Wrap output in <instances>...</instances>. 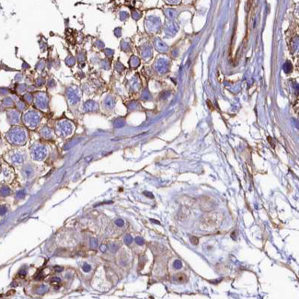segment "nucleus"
I'll use <instances>...</instances> for the list:
<instances>
[{"instance_id":"obj_1","label":"nucleus","mask_w":299,"mask_h":299,"mask_svg":"<svg viewBox=\"0 0 299 299\" xmlns=\"http://www.w3.org/2000/svg\"><path fill=\"white\" fill-rule=\"evenodd\" d=\"M6 138L9 144L17 146H24L28 140L27 131L20 126L12 127L6 135Z\"/></svg>"},{"instance_id":"obj_17","label":"nucleus","mask_w":299,"mask_h":299,"mask_svg":"<svg viewBox=\"0 0 299 299\" xmlns=\"http://www.w3.org/2000/svg\"><path fill=\"white\" fill-rule=\"evenodd\" d=\"M16 106H17V109H18L19 111L24 110L25 109H26V103H25L24 101H21V100H19V101L17 102Z\"/></svg>"},{"instance_id":"obj_25","label":"nucleus","mask_w":299,"mask_h":299,"mask_svg":"<svg viewBox=\"0 0 299 299\" xmlns=\"http://www.w3.org/2000/svg\"><path fill=\"white\" fill-rule=\"evenodd\" d=\"M52 66V61L50 59V60H47L46 61V67L48 69H51Z\"/></svg>"},{"instance_id":"obj_3","label":"nucleus","mask_w":299,"mask_h":299,"mask_svg":"<svg viewBox=\"0 0 299 299\" xmlns=\"http://www.w3.org/2000/svg\"><path fill=\"white\" fill-rule=\"evenodd\" d=\"M74 131V125L67 120H62L58 122L55 127V132L61 137H67L71 135Z\"/></svg>"},{"instance_id":"obj_26","label":"nucleus","mask_w":299,"mask_h":299,"mask_svg":"<svg viewBox=\"0 0 299 299\" xmlns=\"http://www.w3.org/2000/svg\"><path fill=\"white\" fill-rule=\"evenodd\" d=\"M30 65H29V64H27L26 63V62H23V64H22V69H23V70H27V69H29L30 68Z\"/></svg>"},{"instance_id":"obj_5","label":"nucleus","mask_w":299,"mask_h":299,"mask_svg":"<svg viewBox=\"0 0 299 299\" xmlns=\"http://www.w3.org/2000/svg\"><path fill=\"white\" fill-rule=\"evenodd\" d=\"M34 105L37 109L41 110H46L49 104V97L45 92H37L33 98Z\"/></svg>"},{"instance_id":"obj_2","label":"nucleus","mask_w":299,"mask_h":299,"mask_svg":"<svg viewBox=\"0 0 299 299\" xmlns=\"http://www.w3.org/2000/svg\"><path fill=\"white\" fill-rule=\"evenodd\" d=\"M23 124L30 129H35L41 122V114L36 110H28L22 116Z\"/></svg>"},{"instance_id":"obj_9","label":"nucleus","mask_w":299,"mask_h":299,"mask_svg":"<svg viewBox=\"0 0 299 299\" xmlns=\"http://www.w3.org/2000/svg\"><path fill=\"white\" fill-rule=\"evenodd\" d=\"M33 173H34V168L31 165L28 164L26 166H24V167L22 168V175L23 177L26 178H30L33 176Z\"/></svg>"},{"instance_id":"obj_28","label":"nucleus","mask_w":299,"mask_h":299,"mask_svg":"<svg viewBox=\"0 0 299 299\" xmlns=\"http://www.w3.org/2000/svg\"><path fill=\"white\" fill-rule=\"evenodd\" d=\"M24 195H25V192H23V191H20L19 192H18V194H17V197L22 198V197H24Z\"/></svg>"},{"instance_id":"obj_19","label":"nucleus","mask_w":299,"mask_h":299,"mask_svg":"<svg viewBox=\"0 0 299 299\" xmlns=\"http://www.w3.org/2000/svg\"><path fill=\"white\" fill-rule=\"evenodd\" d=\"M28 88V86L26 85V84H19V85H18V87H17V90L19 91V93H23V92H25V91L27 90Z\"/></svg>"},{"instance_id":"obj_13","label":"nucleus","mask_w":299,"mask_h":299,"mask_svg":"<svg viewBox=\"0 0 299 299\" xmlns=\"http://www.w3.org/2000/svg\"><path fill=\"white\" fill-rule=\"evenodd\" d=\"M75 63H76V59H75L74 56H72V55H68L67 57H66V65L67 66H74Z\"/></svg>"},{"instance_id":"obj_12","label":"nucleus","mask_w":299,"mask_h":299,"mask_svg":"<svg viewBox=\"0 0 299 299\" xmlns=\"http://www.w3.org/2000/svg\"><path fill=\"white\" fill-rule=\"evenodd\" d=\"M2 103L5 107H8V108L12 107V106L14 105L13 99H12V98H10V97H6L5 99L2 100Z\"/></svg>"},{"instance_id":"obj_20","label":"nucleus","mask_w":299,"mask_h":299,"mask_svg":"<svg viewBox=\"0 0 299 299\" xmlns=\"http://www.w3.org/2000/svg\"><path fill=\"white\" fill-rule=\"evenodd\" d=\"M23 78H24V76H23L22 73H18L15 76V81H17V82H21Z\"/></svg>"},{"instance_id":"obj_8","label":"nucleus","mask_w":299,"mask_h":299,"mask_svg":"<svg viewBox=\"0 0 299 299\" xmlns=\"http://www.w3.org/2000/svg\"><path fill=\"white\" fill-rule=\"evenodd\" d=\"M8 121L11 125H17L20 122V113L17 110H9L7 112Z\"/></svg>"},{"instance_id":"obj_4","label":"nucleus","mask_w":299,"mask_h":299,"mask_svg":"<svg viewBox=\"0 0 299 299\" xmlns=\"http://www.w3.org/2000/svg\"><path fill=\"white\" fill-rule=\"evenodd\" d=\"M47 147L41 144H36L30 148V156L31 158L35 161H41L47 156Z\"/></svg>"},{"instance_id":"obj_10","label":"nucleus","mask_w":299,"mask_h":299,"mask_svg":"<svg viewBox=\"0 0 299 299\" xmlns=\"http://www.w3.org/2000/svg\"><path fill=\"white\" fill-rule=\"evenodd\" d=\"M41 135L43 138H45V139H52V136H53V133H52L51 128L44 126L41 130Z\"/></svg>"},{"instance_id":"obj_23","label":"nucleus","mask_w":299,"mask_h":299,"mask_svg":"<svg viewBox=\"0 0 299 299\" xmlns=\"http://www.w3.org/2000/svg\"><path fill=\"white\" fill-rule=\"evenodd\" d=\"M7 213V207L6 206H0V215H4Z\"/></svg>"},{"instance_id":"obj_30","label":"nucleus","mask_w":299,"mask_h":299,"mask_svg":"<svg viewBox=\"0 0 299 299\" xmlns=\"http://www.w3.org/2000/svg\"><path fill=\"white\" fill-rule=\"evenodd\" d=\"M89 269H90V268H89L88 265H85V266L83 267V270H84L85 272H88V271H89Z\"/></svg>"},{"instance_id":"obj_7","label":"nucleus","mask_w":299,"mask_h":299,"mask_svg":"<svg viewBox=\"0 0 299 299\" xmlns=\"http://www.w3.org/2000/svg\"><path fill=\"white\" fill-rule=\"evenodd\" d=\"M9 159L12 164L21 165L25 161V154L22 151H13L9 154Z\"/></svg>"},{"instance_id":"obj_15","label":"nucleus","mask_w":299,"mask_h":299,"mask_svg":"<svg viewBox=\"0 0 299 299\" xmlns=\"http://www.w3.org/2000/svg\"><path fill=\"white\" fill-rule=\"evenodd\" d=\"M10 193V189L8 186H3L0 188V194L2 196H8Z\"/></svg>"},{"instance_id":"obj_31","label":"nucleus","mask_w":299,"mask_h":299,"mask_svg":"<svg viewBox=\"0 0 299 299\" xmlns=\"http://www.w3.org/2000/svg\"><path fill=\"white\" fill-rule=\"evenodd\" d=\"M55 271H56V272H62V271H63V268H61V267H56V268H55Z\"/></svg>"},{"instance_id":"obj_27","label":"nucleus","mask_w":299,"mask_h":299,"mask_svg":"<svg viewBox=\"0 0 299 299\" xmlns=\"http://www.w3.org/2000/svg\"><path fill=\"white\" fill-rule=\"evenodd\" d=\"M51 283H60V279H59V278H52V281H51Z\"/></svg>"},{"instance_id":"obj_16","label":"nucleus","mask_w":299,"mask_h":299,"mask_svg":"<svg viewBox=\"0 0 299 299\" xmlns=\"http://www.w3.org/2000/svg\"><path fill=\"white\" fill-rule=\"evenodd\" d=\"M45 84V79L42 77H39L36 78L35 80V85L36 87H42Z\"/></svg>"},{"instance_id":"obj_22","label":"nucleus","mask_w":299,"mask_h":299,"mask_svg":"<svg viewBox=\"0 0 299 299\" xmlns=\"http://www.w3.org/2000/svg\"><path fill=\"white\" fill-rule=\"evenodd\" d=\"M9 93V89L7 88H0V94L3 95V96H6Z\"/></svg>"},{"instance_id":"obj_24","label":"nucleus","mask_w":299,"mask_h":299,"mask_svg":"<svg viewBox=\"0 0 299 299\" xmlns=\"http://www.w3.org/2000/svg\"><path fill=\"white\" fill-rule=\"evenodd\" d=\"M54 86H55V81L53 79H50L48 81V87L49 88H53Z\"/></svg>"},{"instance_id":"obj_21","label":"nucleus","mask_w":299,"mask_h":299,"mask_svg":"<svg viewBox=\"0 0 299 299\" xmlns=\"http://www.w3.org/2000/svg\"><path fill=\"white\" fill-rule=\"evenodd\" d=\"M40 48H41V52H44V51L46 50V48H47L46 42H45V41H40Z\"/></svg>"},{"instance_id":"obj_18","label":"nucleus","mask_w":299,"mask_h":299,"mask_svg":"<svg viewBox=\"0 0 299 299\" xmlns=\"http://www.w3.org/2000/svg\"><path fill=\"white\" fill-rule=\"evenodd\" d=\"M186 280L187 277L184 273H180L176 276V281H178V283H184V282H186Z\"/></svg>"},{"instance_id":"obj_14","label":"nucleus","mask_w":299,"mask_h":299,"mask_svg":"<svg viewBox=\"0 0 299 299\" xmlns=\"http://www.w3.org/2000/svg\"><path fill=\"white\" fill-rule=\"evenodd\" d=\"M33 98H34V96H33L32 94L30 93V92H27V93L24 94V96H23V99H24V101L27 102V103H31V102L33 101Z\"/></svg>"},{"instance_id":"obj_6","label":"nucleus","mask_w":299,"mask_h":299,"mask_svg":"<svg viewBox=\"0 0 299 299\" xmlns=\"http://www.w3.org/2000/svg\"><path fill=\"white\" fill-rule=\"evenodd\" d=\"M66 99H67V101H68V103L70 105L77 104L80 99L78 89L76 87H74V86H71V87L66 88Z\"/></svg>"},{"instance_id":"obj_11","label":"nucleus","mask_w":299,"mask_h":299,"mask_svg":"<svg viewBox=\"0 0 299 299\" xmlns=\"http://www.w3.org/2000/svg\"><path fill=\"white\" fill-rule=\"evenodd\" d=\"M45 67H46V62H45L43 59H41V60L39 61L35 66V69L38 72H42L44 69H45Z\"/></svg>"},{"instance_id":"obj_29","label":"nucleus","mask_w":299,"mask_h":299,"mask_svg":"<svg viewBox=\"0 0 299 299\" xmlns=\"http://www.w3.org/2000/svg\"><path fill=\"white\" fill-rule=\"evenodd\" d=\"M47 291V287H45V286H41V288H40V292H41V294H43L44 292Z\"/></svg>"}]
</instances>
